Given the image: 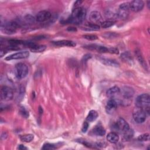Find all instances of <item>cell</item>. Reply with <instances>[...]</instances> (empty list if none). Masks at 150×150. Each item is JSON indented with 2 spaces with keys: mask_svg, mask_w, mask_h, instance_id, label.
<instances>
[{
  "mask_svg": "<svg viewBox=\"0 0 150 150\" xmlns=\"http://www.w3.org/2000/svg\"><path fill=\"white\" fill-rule=\"evenodd\" d=\"M51 17V13L47 11H41L38 13L36 16V20L39 22H43L48 19Z\"/></svg>",
  "mask_w": 150,
  "mask_h": 150,
  "instance_id": "cell-12",
  "label": "cell"
},
{
  "mask_svg": "<svg viewBox=\"0 0 150 150\" xmlns=\"http://www.w3.org/2000/svg\"><path fill=\"white\" fill-rule=\"evenodd\" d=\"M20 113L21 115L25 117V118H28L29 117V112L27 111V110L24 108V107H21L20 108Z\"/></svg>",
  "mask_w": 150,
  "mask_h": 150,
  "instance_id": "cell-33",
  "label": "cell"
},
{
  "mask_svg": "<svg viewBox=\"0 0 150 150\" xmlns=\"http://www.w3.org/2000/svg\"><path fill=\"white\" fill-rule=\"evenodd\" d=\"M135 105L137 107L144 110L146 113H149L150 105L149 95L148 94H142L138 96L135 100Z\"/></svg>",
  "mask_w": 150,
  "mask_h": 150,
  "instance_id": "cell-2",
  "label": "cell"
},
{
  "mask_svg": "<svg viewBox=\"0 0 150 150\" xmlns=\"http://www.w3.org/2000/svg\"><path fill=\"white\" fill-rule=\"evenodd\" d=\"M137 139L139 141H147L149 139V135L148 133H145L139 135Z\"/></svg>",
  "mask_w": 150,
  "mask_h": 150,
  "instance_id": "cell-30",
  "label": "cell"
},
{
  "mask_svg": "<svg viewBox=\"0 0 150 150\" xmlns=\"http://www.w3.org/2000/svg\"><path fill=\"white\" fill-rule=\"evenodd\" d=\"M85 48H87L90 50H95L100 53L108 52V48L105 46L97 45H90L87 46H85Z\"/></svg>",
  "mask_w": 150,
  "mask_h": 150,
  "instance_id": "cell-16",
  "label": "cell"
},
{
  "mask_svg": "<svg viewBox=\"0 0 150 150\" xmlns=\"http://www.w3.org/2000/svg\"><path fill=\"white\" fill-rule=\"evenodd\" d=\"M114 128L116 131L121 133H124L125 131L129 128V126L127 121L122 118H119L114 124Z\"/></svg>",
  "mask_w": 150,
  "mask_h": 150,
  "instance_id": "cell-8",
  "label": "cell"
},
{
  "mask_svg": "<svg viewBox=\"0 0 150 150\" xmlns=\"http://www.w3.org/2000/svg\"><path fill=\"white\" fill-rule=\"evenodd\" d=\"M56 148V146L54 144H52L50 143H46L43 145V147L42 148V149L45 150H50V149H54Z\"/></svg>",
  "mask_w": 150,
  "mask_h": 150,
  "instance_id": "cell-31",
  "label": "cell"
},
{
  "mask_svg": "<svg viewBox=\"0 0 150 150\" xmlns=\"http://www.w3.org/2000/svg\"><path fill=\"white\" fill-rule=\"evenodd\" d=\"M91 57V55L89 54H87L84 55V56H83V57L82 60H81V61H82V63H83V64H86V62H87V61L89 59H90Z\"/></svg>",
  "mask_w": 150,
  "mask_h": 150,
  "instance_id": "cell-36",
  "label": "cell"
},
{
  "mask_svg": "<svg viewBox=\"0 0 150 150\" xmlns=\"http://www.w3.org/2000/svg\"><path fill=\"white\" fill-rule=\"evenodd\" d=\"M123 138L124 139H125V141L127 140H129L134 135V131L132 129H131L130 128L129 129H128L127 131H125L124 133H123Z\"/></svg>",
  "mask_w": 150,
  "mask_h": 150,
  "instance_id": "cell-25",
  "label": "cell"
},
{
  "mask_svg": "<svg viewBox=\"0 0 150 150\" xmlns=\"http://www.w3.org/2000/svg\"><path fill=\"white\" fill-rule=\"evenodd\" d=\"M67 30H69L70 32H75L77 30V29L74 27H69L67 28Z\"/></svg>",
  "mask_w": 150,
  "mask_h": 150,
  "instance_id": "cell-38",
  "label": "cell"
},
{
  "mask_svg": "<svg viewBox=\"0 0 150 150\" xmlns=\"http://www.w3.org/2000/svg\"><path fill=\"white\" fill-rule=\"evenodd\" d=\"M98 116V114L97 113V112L95 110H91L86 118V121H88V122H93L94 121H95L97 117Z\"/></svg>",
  "mask_w": 150,
  "mask_h": 150,
  "instance_id": "cell-23",
  "label": "cell"
},
{
  "mask_svg": "<svg viewBox=\"0 0 150 150\" xmlns=\"http://www.w3.org/2000/svg\"><path fill=\"white\" fill-rule=\"evenodd\" d=\"M5 49H3L2 48L1 49V50H0V53H1V57H2L5 54Z\"/></svg>",
  "mask_w": 150,
  "mask_h": 150,
  "instance_id": "cell-40",
  "label": "cell"
},
{
  "mask_svg": "<svg viewBox=\"0 0 150 150\" xmlns=\"http://www.w3.org/2000/svg\"><path fill=\"white\" fill-rule=\"evenodd\" d=\"M83 29L87 31H93V30H98L100 29V26L97 25L93 23H88L84 25V27H82Z\"/></svg>",
  "mask_w": 150,
  "mask_h": 150,
  "instance_id": "cell-22",
  "label": "cell"
},
{
  "mask_svg": "<svg viewBox=\"0 0 150 150\" xmlns=\"http://www.w3.org/2000/svg\"><path fill=\"white\" fill-rule=\"evenodd\" d=\"M120 93V89L118 87L115 86L111 88H110L107 91V96L109 98H114L115 96H117L118 94Z\"/></svg>",
  "mask_w": 150,
  "mask_h": 150,
  "instance_id": "cell-17",
  "label": "cell"
},
{
  "mask_svg": "<svg viewBox=\"0 0 150 150\" xmlns=\"http://www.w3.org/2000/svg\"><path fill=\"white\" fill-rule=\"evenodd\" d=\"M133 118L137 123H143L146 120V112L145 110L136 107L133 112Z\"/></svg>",
  "mask_w": 150,
  "mask_h": 150,
  "instance_id": "cell-4",
  "label": "cell"
},
{
  "mask_svg": "<svg viewBox=\"0 0 150 150\" xmlns=\"http://www.w3.org/2000/svg\"><path fill=\"white\" fill-rule=\"evenodd\" d=\"M83 37L84 38L87 39V40H96L98 39V37L95 35H83Z\"/></svg>",
  "mask_w": 150,
  "mask_h": 150,
  "instance_id": "cell-32",
  "label": "cell"
},
{
  "mask_svg": "<svg viewBox=\"0 0 150 150\" xmlns=\"http://www.w3.org/2000/svg\"><path fill=\"white\" fill-rule=\"evenodd\" d=\"M120 93H121V96L122 98H121L120 101V103L121 104H129L131 100L132 99L134 96V90L131 87L125 86L122 88V90H120Z\"/></svg>",
  "mask_w": 150,
  "mask_h": 150,
  "instance_id": "cell-3",
  "label": "cell"
},
{
  "mask_svg": "<svg viewBox=\"0 0 150 150\" xmlns=\"http://www.w3.org/2000/svg\"><path fill=\"white\" fill-rule=\"evenodd\" d=\"M19 27V25L17 22L14 21H11L4 23V25H1L2 30L7 34L14 33Z\"/></svg>",
  "mask_w": 150,
  "mask_h": 150,
  "instance_id": "cell-6",
  "label": "cell"
},
{
  "mask_svg": "<svg viewBox=\"0 0 150 150\" xmlns=\"http://www.w3.org/2000/svg\"><path fill=\"white\" fill-rule=\"evenodd\" d=\"M114 25V22L112 21H105L101 23V26L103 28H108Z\"/></svg>",
  "mask_w": 150,
  "mask_h": 150,
  "instance_id": "cell-28",
  "label": "cell"
},
{
  "mask_svg": "<svg viewBox=\"0 0 150 150\" xmlns=\"http://www.w3.org/2000/svg\"><path fill=\"white\" fill-rule=\"evenodd\" d=\"M18 149H21V150H23V149H27L28 148L26 147H25V146H23V145H19L18 147Z\"/></svg>",
  "mask_w": 150,
  "mask_h": 150,
  "instance_id": "cell-39",
  "label": "cell"
},
{
  "mask_svg": "<svg viewBox=\"0 0 150 150\" xmlns=\"http://www.w3.org/2000/svg\"><path fill=\"white\" fill-rule=\"evenodd\" d=\"M34 138V136L32 134H25L23 135H21L20 137V139L21 141L25 142H31Z\"/></svg>",
  "mask_w": 150,
  "mask_h": 150,
  "instance_id": "cell-27",
  "label": "cell"
},
{
  "mask_svg": "<svg viewBox=\"0 0 150 150\" xmlns=\"http://www.w3.org/2000/svg\"><path fill=\"white\" fill-rule=\"evenodd\" d=\"M135 54H136V56H137V59H138L139 62L141 63V64L143 67H145V69H146V63H145V61H144V58H143V57H142V56L141 53L140 52V51L137 50L135 51Z\"/></svg>",
  "mask_w": 150,
  "mask_h": 150,
  "instance_id": "cell-26",
  "label": "cell"
},
{
  "mask_svg": "<svg viewBox=\"0 0 150 150\" xmlns=\"http://www.w3.org/2000/svg\"><path fill=\"white\" fill-rule=\"evenodd\" d=\"M16 74L19 79L25 78L28 74V68L23 63H19L15 66Z\"/></svg>",
  "mask_w": 150,
  "mask_h": 150,
  "instance_id": "cell-5",
  "label": "cell"
},
{
  "mask_svg": "<svg viewBox=\"0 0 150 150\" xmlns=\"http://www.w3.org/2000/svg\"><path fill=\"white\" fill-rule=\"evenodd\" d=\"M118 36L117 34L114 32H107L104 35V36L107 38H114Z\"/></svg>",
  "mask_w": 150,
  "mask_h": 150,
  "instance_id": "cell-34",
  "label": "cell"
},
{
  "mask_svg": "<svg viewBox=\"0 0 150 150\" xmlns=\"http://www.w3.org/2000/svg\"><path fill=\"white\" fill-rule=\"evenodd\" d=\"M36 18H35L32 15L28 14L26 15L24 17V20L25 21V22L28 23H33L35 22Z\"/></svg>",
  "mask_w": 150,
  "mask_h": 150,
  "instance_id": "cell-29",
  "label": "cell"
},
{
  "mask_svg": "<svg viewBox=\"0 0 150 150\" xmlns=\"http://www.w3.org/2000/svg\"><path fill=\"white\" fill-rule=\"evenodd\" d=\"M12 90L8 86H2L1 89V98L2 100L9 101L13 98Z\"/></svg>",
  "mask_w": 150,
  "mask_h": 150,
  "instance_id": "cell-9",
  "label": "cell"
},
{
  "mask_svg": "<svg viewBox=\"0 0 150 150\" xmlns=\"http://www.w3.org/2000/svg\"><path fill=\"white\" fill-rule=\"evenodd\" d=\"M121 58L123 61H124L126 63H129L130 64H132V63H133L132 57L131 53L128 52H125L122 53L121 55Z\"/></svg>",
  "mask_w": 150,
  "mask_h": 150,
  "instance_id": "cell-21",
  "label": "cell"
},
{
  "mask_svg": "<svg viewBox=\"0 0 150 150\" xmlns=\"http://www.w3.org/2000/svg\"><path fill=\"white\" fill-rule=\"evenodd\" d=\"M88 128V122H87L86 121L83 122V126H82V128H81L82 132H86L87 131Z\"/></svg>",
  "mask_w": 150,
  "mask_h": 150,
  "instance_id": "cell-35",
  "label": "cell"
},
{
  "mask_svg": "<svg viewBox=\"0 0 150 150\" xmlns=\"http://www.w3.org/2000/svg\"><path fill=\"white\" fill-rule=\"evenodd\" d=\"M29 56V53L28 51H22V52L13 53L11 55L7 56L5 58V60H11L22 59H25L28 57Z\"/></svg>",
  "mask_w": 150,
  "mask_h": 150,
  "instance_id": "cell-11",
  "label": "cell"
},
{
  "mask_svg": "<svg viewBox=\"0 0 150 150\" xmlns=\"http://www.w3.org/2000/svg\"><path fill=\"white\" fill-rule=\"evenodd\" d=\"M108 52L111 53L118 54V50L115 47H110V48H108Z\"/></svg>",
  "mask_w": 150,
  "mask_h": 150,
  "instance_id": "cell-37",
  "label": "cell"
},
{
  "mask_svg": "<svg viewBox=\"0 0 150 150\" xmlns=\"http://www.w3.org/2000/svg\"><path fill=\"white\" fill-rule=\"evenodd\" d=\"M117 101L114 98H111L107 103L105 107L106 112L108 114H112L117 107Z\"/></svg>",
  "mask_w": 150,
  "mask_h": 150,
  "instance_id": "cell-13",
  "label": "cell"
},
{
  "mask_svg": "<svg viewBox=\"0 0 150 150\" xmlns=\"http://www.w3.org/2000/svg\"><path fill=\"white\" fill-rule=\"evenodd\" d=\"M99 60L101 62H102L104 64L112 66V67H118L120 64L116 62V60L111 59H107V58H99Z\"/></svg>",
  "mask_w": 150,
  "mask_h": 150,
  "instance_id": "cell-18",
  "label": "cell"
},
{
  "mask_svg": "<svg viewBox=\"0 0 150 150\" xmlns=\"http://www.w3.org/2000/svg\"><path fill=\"white\" fill-rule=\"evenodd\" d=\"M93 132L96 135L103 136L105 134V130L101 125L98 124L93 128Z\"/></svg>",
  "mask_w": 150,
  "mask_h": 150,
  "instance_id": "cell-20",
  "label": "cell"
},
{
  "mask_svg": "<svg viewBox=\"0 0 150 150\" xmlns=\"http://www.w3.org/2000/svg\"><path fill=\"white\" fill-rule=\"evenodd\" d=\"M53 44L56 46H69V47H74L76 46V43L69 40H62L56 42H52Z\"/></svg>",
  "mask_w": 150,
  "mask_h": 150,
  "instance_id": "cell-15",
  "label": "cell"
},
{
  "mask_svg": "<svg viewBox=\"0 0 150 150\" xmlns=\"http://www.w3.org/2000/svg\"><path fill=\"white\" fill-rule=\"evenodd\" d=\"M46 49V46L45 45H35L31 48H30V50L32 52L35 53H40L43 52Z\"/></svg>",
  "mask_w": 150,
  "mask_h": 150,
  "instance_id": "cell-24",
  "label": "cell"
},
{
  "mask_svg": "<svg viewBox=\"0 0 150 150\" xmlns=\"http://www.w3.org/2000/svg\"><path fill=\"white\" fill-rule=\"evenodd\" d=\"M86 16V11L84 8L82 7H76L75 8L66 22L69 23L73 24H80L85 19Z\"/></svg>",
  "mask_w": 150,
  "mask_h": 150,
  "instance_id": "cell-1",
  "label": "cell"
},
{
  "mask_svg": "<svg viewBox=\"0 0 150 150\" xmlns=\"http://www.w3.org/2000/svg\"><path fill=\"white\" fill-rule=\"evenodd\" d=\"M129 9V2H125L121 4L117 13H116L117 17L122 20L127 19L128 16Z\"/></svg>",
  "mask_w": 150,
  "mask_h": 150,
  "instance_id": "cell-7",
  "label": "cell"
},
{
  "mask_svg": "<svg viewBox=\"0 0 150 150\" xmlns=\"http://www.w3.org/2000/svg\"><path fill=\"white\" fill-rule=\"evenodd\" d=\"M107 139L108 142L112 144L117 143L119 140V137L117 132H111L108 134L107 136Z\"/></svg>",
  "mask_w": 150,
  "mask_h": 150,
  "instance_id": "cell-19",
  "label": "cell"
},
{
  "mask_svg": "<svg viewBox=\"0 0 150 150\" xmlns=\"http://www.w3.org/2000/svg\"><path fill=\"white\" fill-rule=\"evenodd\" d=\"M144 3L141 0H134L129 2V8L131 11L137 12L141 11L144 8Z\"/></svg>",
  "mask_w": 150,
  "mask_h": 150,
  "instance_id": "cell-10",
  "label": "cell"
},
{
  "mask_svg": "<svg viewBox=\"0 0 150 150\" xmlns=\"http://www.w3.org/2000/svg\"><path fill=\"white\" fill-rule=\"evenodd\" d=\"M102 19L101 15L100 13L98 11H93L90 14V20L93 23H101Z\"/></svg>",
  "mask_w": 150,
  "mask_h": 150,
  "instance_id": "cell-14",
  "label": "cell"
}]
</instances>
